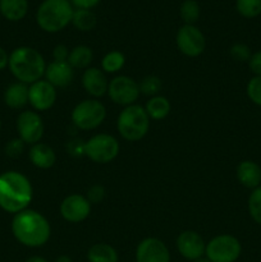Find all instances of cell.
I'll return each mask as SVG.
<instances>
[{
	"mask_svg": "<svg viewBox=\"0 0 261 262\" xmlns=\"http://www.w3.org/2000/svg\"><path fill=\"white\" fill-rule=\"evenodd\" d=\"M107 95L114 104L120 106L133 105L140 97V86L128 76H117L109 82Z\"/></svg>",
	"mask_w": 261,
	"mask_h": 262,
	"instance_id": "9",
	"label": "cell"
},
{
	"mask_svg": "<svg viewBox=\"0 0 261 262\" xmlns=\"http://www.w3.org/2000/svg\"><path fill=\"white\" fill-rule=\"evenodd\" d=\"M105 194H106V191H105L104 186L101 184H94L89 188L86 194V199L89 200L90 204H100L102 200L105 199Z\"/></svg>",
	"mask_w": 261,
	"mask_h": 262,
	"instance_id": "35",
	"label": "cell"
},
{
	"mask_svg": "<svg viewBox=\"0 0 261 262\" xmlns=\"http://www.w3.org/2000/svg\"><path fill=\"white\" fill-rule=\"evenodd\" d=\"M177 250L179 255L188 261H197L205 256L206 243L194 230H184L177 237Z\"/></svg>",
	"mask_w": 261,
	"mask_h": 262,
	"instance_id": "14",
	"label": "cell"
},
{
	"mask_svg": "<svg viewBox=\"0 0 261 262\" xmlns=\"http://www.w3.org/2000/svg\"><path fill=\"white\" fill-rule=\"evenodd\" d=\"M0 129H2V122H0Z\"/></svg>",
	"mask_w": 261,
	"mask_h": 262,
	"instance_id": "43",
	"label": "cell"
},
{
	"mask_svg": "<svg viewBox=\"0 0 261 262\" xmlns=\"http://www.w3.org/2000/svg\"><path fill=\"white\" fill-rule=\"evenodd\" d=\"M140 86V92L141 94L146 95V96L154 97L156 95H159L163 83H161V79L158 76H146L142 81L138 83Z\"/></svg>",
	"mask_w": 261,
	"mask_h": 262,
	"instance_id": "30",
	"label": "cell"
},
{
	"mask_svg": "<svg viewBox=\"0 0 261 262\" xmlns=\"http://www.w3.org/2000/svg\"><path fill=\"white\" fill-rule=\"evenodd\" d=\"M56 89L46 79H40L28 87V104L36 112H46L51 109L56 101Z\"/></svg>",
	"mask_w": 261,
	"mask_h": 262,
	"instance_id": "12",
	"label": "cell"
},
{
	"mask_svg": "<svg viewBox=\"0 0 261 262\" xmlns=\"http://www.w3.org/2000/svg\"><path fill=\"white\" fill-rule=\"evenodd\" d=\"M170 109L171 106L169 100L165 96H161V95L150 97V100H148L145 106V110L148 117H150V119L154 120L165 119L169 113H170Z\"/></svg>",
	"mask_w": 261,
	"mask_h": 262,
	"instance_id": "23",
	"label": "cell"
},
{
	"mask_svg": "<svg viewBox=\"0 0 261 262\" xmlns=\"http://www.w3.org/2000/svg\"><path fill=\"white\" fill-rule=\"evenodd\" d=\"M32 197V184L25 174L15 170L0 174V209L15 215L28 209Z\"/></svg>",
	"mask_w": 261,
	"mask_h": 262,
	"instance_id": "2",
	"label": "cell"
},
{
	"mask_svg": "<svg viewBox=\"0 0 261 262\" xmlns=\"http://www.w3.org/2000/svg\"><path fill=\"white\" fill-rule=\"evenodd\" d=\"M3 97L10 109H22L28 104V86L22 82H14L5 89Z\"/></svg>",
	"mask_w": 261,
	"mask_h": 262,
	"instance_id": "20",
	"label": "cell"
},
{
	"mask_svg": "<svg viewBox=\"0 0 261 262\" xmlns=\"http://www.w3.org/2000/svg\"><path fill=\"white\" fill-rule=\"evenodd\" d=\"M72 23L79 31H91L96 26V15L89 9H77L73 12Z\"/></svg>",
	"mask_w": 261,
	"mask_h": 262,
	"instance_id": "25",
	"label": "cell"
},
{
	"mask_svg": "<svg viewBox=\"0 0 261 262\" xmlns=\"http://www.w3.org/2000/svg\"><path fill=\"white\" fill-rule=\"evenodd\" d=\"M55 262H73V261H72V258L69 257V256L61 255V256H59L58 258H56Z\"/></svg>",
	"mask_w": 261,
	"mask_h": 262,
	"instance_id": "41",
	"label": "cell"
},
{
	"mask_svg": "<svg viewBox=\"0 0 261 262\" xmlns=\"http://www.w3.org/2000/svg\"><path fill=\"white\" fill-rule=\"evenodd\" d=\"M101 0H69L73 5H76L78 9H91V8L96 7Z\"/></svg>",
	"mask_w": 261,
	"mask_h": 262,
	"instance_id": "38",
	"label": "cell"
},
{
	"mask_svg": "<svg viewBox=\"0 0 261 262\" xmlns=\"http://www.w3.org/2000/svg\"><path fill=\"white\" fill-rule=\"evenodd\" d=\"M82 86L90 96L96 99L107 94L109 82L104 72L95 67H89L82 74Z\"/></svg>",
	"mask_w": 261,
	"mask_h": 262,
	"instance_id": "17",
	"label": "cell"
},
{
	"mask_svg": "<svg viewBox=\"0 0 261 262\" xmlns=\"http://www.w3.org/2000/svg\"><path fill=\"white\" fill-rule=\"evenodd\" d=\"M67 152L73 158H82L86 156V141L81 138H73L69 140L66 145Z\"/></svg>",
	"mask_w": 261,
	"mask_h": 262,
	"instance_id": "33",
	"label": "cell"
},
{
	"mask_svg": "<svg viewBox=\"0 0 261 262\" xmlns=\"http://www.w3.org/2000/svg\"><path fill=\"white\" fill-rule=\"evenodd\" d=\"M12 233L20 245L38 248L50 239L51 227L49 220L41 212L26 209L13 216Z\"/></svg>",
	"mask_w": 261,
	"mask_h": 262,
	"instance_id": "1",
	"label": "cell"
},
{
	"mask_svg": "<svg viewBox=\"0 0 261 262\" xmlns=\"http://www.w3.org/2000/svg\"><path fill=\"white\" fill-rule=\"evenodd\" d=\"M9 64V55H8L7 51L0 46V71L5 69Z\"/></svg>",
	"mask_w": 261,
	"mask_h": 262,
	"instance_id": "39",
	"label": "cell"
},
{
	"mask_svg": "<svg viewBox=\"0 0 261 262\" xmlns=\"http://www.w3.org/2000/svg\"><path fill=\"white\" fill-rule=\"evenodd\" d=\"M177 46L183 55L197 58L201 55L206 46L204 33L193 25H184L177 32Z\"/></svg>",
	"mask_w": 261,
	"mask_h": 262,
	"instance_id": "10",
	"label": "cell"
},
{
	"mask_svg": "<svg viewBox=\"0 0 261 262\" xmlns=\"http://www.w3.org/2000/svg\"><path fill=\"white\" fill-rule=\"evenodd\" d=\"M194 262H212V261L207 260L206 257H202V258H200V260H197V261H194Z\"/></svg>",
	"mask_w": 261,
	"mask_h": 262,
	"instance_id": "42",
	"label": "cell"
},
{
	"mask_svg": "<svg viewBox=\"0 0 261 262\" xmlns=\"http://www.w3.org/2000/svg\"><path fill=\"white\" fill-rule=\"evenodd\" d=\"M237 179L246 188H257L261 186V168L252 160L241 161L237 166Z\"/></svg>",
	"mask_w": 261,
	"mask_h": 262,
	"instance_id": "18",
	"label": "cell"
},
{
	"mask_svg": "<svg viewBox=\"0 0 261 262\" xmlns=\"http://www.w3.org/2000/svg\"><path fill=\"white\" fill-rule=\"evenodd\" d=\"M27 12V0H0V13L5 19L10 22H18L23 19Z\"/></svg>",
	"mask_w": 261,
	"mask_h": 262,
	"instance_id": "21",
	"label": "cell"
},
{
	"mask_svg": "<svg viewBox=\"0 0 261 262\" xmlns=\"http://www.w3.org/2000/svg\"><path fill=\"white\" fill-rule=\"evenodd\" d=\"M92 58L94 54L89 46L78 45L69 51L68 63L73 69H87L91 64Z\"/></svg>",
	"mask_w": 261,
	"mask_h": 262,
	"instance_id": "24",
	"label": "cell"
},
{
	"mask_svg": "<svg viewBox=\"0 0 261 262\" xmlns=\"http://www.w3.org/2000/svg\"><path fill=\"white\" fill-rule=\"evenodd\" d=\"M200 13V5L196 0H184L181 5V9H179V14H181L182 20H183L186 25H193L199 20Z\"/></svg>",
	"mask_w": 261,
	"mask_h": 262,
	"instance_id": "27",
	"label": "cell"
},
{
	"mask_svg": "<svg viewBox=\"0 0 261 262\" xmlns=\"http://www.w3.org/2000/svg\"><path fill=\"white\" fill-rule=\"evenodd\" d=\"M136 262H170V252L163 241L148 237L138 243Z\"/></svg>",
	"mask_w": 261,
	"mask_h": 262,
	"instance_id": "15",
	"label": "cell"
},
{
	"mask_svg": "<svg viewBox=\"0 0 261 262\" xmlns=\"http://www.w3.org/2000/svg\"><path fill=\"white\" fill-rule=\"evenodd\" d=\"M17 130L19 138L27 145H35L44 136V122L38 113L25 110L17 118Z\"/></svg>",
	"mask_w": 261,
	"mask_h": 262,
	"instance_id": "11",
	"label": "cell"
},
{
	"mask_svg": "<svg viewBox=\"0 0 261 262\" xmlns=\"http://www.w3.org/2000/svg\"><path fill=\"white\" fill-rule=\"evenodd\" d=\"M91 214V204L86 196L69 194L61 201L60 215L68 223H81Z\"/></svg>",
	"mask_w": 261,
	"mask_h": 262,
	"instance_id": "13",
	"label": "cell"
},
{
	"mask_svg": "<svg viewBox=\"0 0 261 262\" xmlns=\"http://www.w3.org/2000/svg\"><path fill=\"white\" fill-rule=\"evenodd\" d=\"M248 212L253 222L261 225V186L252 189L248 197Z\"/></svg>",
	"mask_w": 261,
	"mask_h": 262,
	"instance_id": "29",
	"label": "cell"
},
{
	"mask_svg": "<svg viewBox=\"0 0 261 262\" xmlns=\"http://www.w3.org/2000/svg\"><path fill=\"white\" fill-rule=\"evenodd\" d=\"M25 145L26 143L23 142L19 137L13 138V140H10L9 142L5 145V154H7L9 158H19L23 154V151H25Z\"/></svg>",
	"mask_w": 261,
	"mask_h": 262,
	"instance_id": "34",
	"label": "cell"
},
{
	"mask_svg": "<svg viewBox=\"0 0 261 262\" xmlns=\"http://www.w3.org/2000/svg\"><path fill=\"white\" fill-rule=\"evenodd\" d=\"M46 81L54 87L64 89L69 86L73 81L74 71L68 61H55L53 60L46 66L45 74H44Z\"/></svg>",
	"mask_w": 261,
	"mask_h": 262,
	"instance_id": "16",
	"label": "cell"
},
{
	"mask_svg": "<svg viewBox=\"0 0 261 262\" xmlns=\"http://www.w3.org/2000/svg\"><path fill=\"white\" fill-rule=\"evenodd\" d=\"M247 96L255 105L261 106V77L255 76L247 83Z\"/></svg>",
	"mask_w": 261,
	"mask_h": 262,
	"instance_id": "31",
	"label": "cell"
},
{
	"mask_svg": "<svg viewBox=\"0 0 261 262\" xmlns=\"http://www.w3.org/2000/svg\"><path fill=\"white\" fill-rule=\"evenodd\" d=\"M242 253V245L230 234H219L206 243L205 256L212 262H235Z\"/></svg>",
	"mask_w": 261,
	"mask_h": 262,
	"instance_id": "7",
	"label": "cell"
},
{
	"mask_svg": "<svg viewBox=\"0 0 261 262\" xmlns=\"http://www.w3.org/2000/svg\"><path fill=\"white\" fill-rule=\"evenodd\" d=\"M25 262H49V261L46 260V258L41 257V256H31V257H28Z\"/></svg>",
	"mask_w": 261,
	"mask_h": 262,
	"instance_id": "40",
	"label": "cell"
},
{
	"mask_svg": "<svg viewBox=\"0 0 261 262\" xmlns=\"http://www.w3.org/2000/svg\"><path fill=\"white\" fill-rule=\"evenodd\" d=\"M119 142L107 133H99L86 141V156L96 164H107L119 154Z\"/></svg>",
	"mask_w": 261,
	"mask_h": 262,
	"instance_id": "8",
	"label": "cell"
},
{
	"mask_svg": "<svg viewBox=\"0 0 261 262\" xmlns=\"http://www.w3.org/2000/svg\"><path fill=\"white\" fill-rule=\"evenodd\" d=\"M28 158L33 166L38 169H50L56 161V154L49 145L38 142L32 145L28 152Z\"/></svg>",
	"mask_w": 261,
	"mask_h": 262,
	"instance_id": "19",
	"label": "cell"
},
{
	"mask_svg": "<svg viewBox=\"0 0 261 262\" xmlns=\"http://www.w3.org/2000/svg\"><path fill=\"white\" fill-rule=\"evenodd\" d=\"M73 12L69 0H44L36 13V22L45 32L55 33L72 22Z\"/></svg>",
	"mask_w": 261,
	"mask_h": 262,
	"instance_id": "4",
	"label": "cell"
},
{
	"mask_svg": "<svg viewBox=\"0 0 261 262\" xmlns=\"http://www.w3.org/2000/svg\"><path fill=\"white\" fill-rule=\"evenodd\" d=\"M150 120L145 107L133 104L125 106L118 115L117 129L124 140L137 142L147 135L150 129Z\"/></svg>",
	"mask_w": 261,
	"mask_h": 262,
	"instance_id": "5",
	"label": "cell"
},
{
	"mask_svg": "<svg viewBox=\"0 0 261 262\" xmlns=\"http://www.w3.org/2000/svg\"><path fill=\"white\" fill-rule=\"evenodd\" d=\"M87 260L89 262H118L119 256L113 246L106 243H96L87 251Z\"/></svg>",
	"mask_w": 261,
	"mask_h": 262,
	"instance_id": "22",
	"label": "cell"
},
{
	"mask_svg": "<svg viewBox=\"0 0 261 262\" xmlns=\"http://www.w3.org/2000/svg\"><path fill=\"white\" fill-rule=\"evenodd\" d=\"M229 53H230V56H232L235 61H240V63H246V61L248 63L251 56H252L251 49L248 48L246 43H242V42L234 43V45L230 48Z\"/></svg>",
	"mask_w": 261,
	"mask_h": 262,
	"instance_id": "32",
	"label": "cell"
},
{
	"mask_svg": "<svg viewBox=\"0 0 261 262\" xmlns=\"http://www.w3.org/2000/svg\"><path fill=\"white\" fill-rule=\"evenodd\" d=\"M235 8L242 17H258L261 14V0H237Z\"/></svg>",
	"mask_w": 261,
	"mask_h": 262,
	"instance_id": "28",
	"label": "cell"
},
{
	"mask_svg": "<svg viewBox=\"0 0 261 262\" xmlns=\"http://www.w3.org/2000/svg\"><path fill=\"white\" fill-rule=\"evenodd\" d=\"M69 50L66 45H56L53 50V58L55 61H68Z\"/></svg>",
	"mask_w": 261,
	"mask_h": 262,
	"instance_id": "37",
	"label": "cell"
},
{
	"mask_svg": "<svg viewBox=\"0 0 261 262\" xmlns=\"http://www.w3.org/2000/svg\"><path fill=\"white\" fill-rule=\"evenodd\" d=\"M124 64L125 56L120 51L113 50L104 55V58L101 60V68L102 72H105V73L114 74L117 72H119L124 67Z\"/></svg>",
	"mask_w": 261,
	"mask_h": 262,
	"instance_id": "26",
	"label": "cell"
},
{
	"mask_svg": "<svg viewBox=\"0 0 261 262\" xmlns=\"http://www.w3.org/2000/svg\"><path fill=\"white\" fill-rule=\"evenodd\" d=\"M8 67L18 82L32 84L44 77L46 63L38 50L30 46H20L12 51Z\"/></svg>",
	"mask_w": 261,
	"mask_h": 262,
	"instance_id": "3",
	"label": "cell"
},
{
	"mask_svg": "<svg viewBox=\"0 0 261 262\" xmlns=\"http://www.w3.org/2000/svg\"><path fill=\"white\" fill-rule=\"evenodd\" d=\"M106 117L104 104L96 99H87L81 101L72 110V123L81 130H92L102 124Z\"/></svg>",
	"mask_w": 261,
	"mask_h": 262,
	"instance_id": "6",
	"label": "cell"
},
{
	"mask_svg": "<svg viewBox=\"0 0 261 262\" xmlns=\"http://www.w3.org/2000/svg\"><path fill=\"white\" fill-rule=\"evenodd\" d=\"M248 67L255 76L261 77V50L252 54L250 61H248Z\"/></svg>",
	"mask_w": 261,
	"mask_h": 262,
	"instance_id": "36",
	"label": "cell"
}]
</instances>
